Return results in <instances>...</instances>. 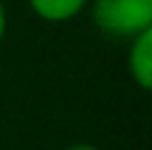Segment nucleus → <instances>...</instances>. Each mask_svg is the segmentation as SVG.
<instances>
[{"label":"nucleus","instance_id":"1","mask_svg":"<svg viewBox=\"0 0 152 150\" xmlns=\"http://www.w3.org/2000/svg\"><path fill=\"white\" fill-rule=\"evenodd\" d=\"M94 24L107 38H126L152 30V0H94Z\"/></svg>","mask_w":152,"mask_h":150},{"label":"nucleus","instance_id":"2","mask_svg":"<svg viewBox=\"0 0 152 150\" xmlns=\"http://www.w3.org/2000/svg\"><path fill=\"white\" fill-rule=\"evenodd\" d=\"M128 72L139 89L152 86V30H144L131 38L128 48Z\"/></svg>","mask_w":152,"mask_h":150},{"label":"nucleus","instance_id":"3","mask_svg":"<svg viewBox=\"0 0 152 150\" xmlns=\"http://www.w3.org/2000/svg\"><path fill=\"white\" fill-rule=\"evenodd\" d=\"M88 5V0H29V8L43 19V21H69L77 13H83V8Z\"/></svg>","mask_w":152,"mask_h":150},{"label":"nucleus","instance_id":"4","mask_svg":"<svg viewBox=\"0 0 152 150\" xmlns=\"http://www.w3.org/2000/svg\"><path fill=\"white\" fill-rule=\"evenodd\" d=\"M3 35H5V8H3V0H0V43H3Z\"/></svg>","mask_w":152,"mask_h":150},{"label":"nucleus","instance_id":"5","mask_svg":"<svg viewBox=\"0 0 152 150\" xmlns=\"http://www.w3.org/2000/svg\"><path fill=\"white\" fill-rule=\"evenodd\" d=\"M67 150H99V148H94V145H72V148H67Z\"/></svg>","mask_w":152,"mask_h":150}]
</instances>
